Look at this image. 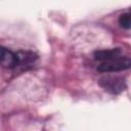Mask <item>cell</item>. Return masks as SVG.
<instances>
[{"label": "cell", "instance_id": "5", "mask_svg": "<svg viewBox=\"0 0 131 131\" xmlns=\"http://www.w3.org/2000/svg\"><path fill=\"white\" fill-rule=\"evenodd\" d=\"M119 24L122 28L129 30L131 27V14H130V12H125V13L121 14L119 17Z\"/></svg>", "mask_w": 131, "mask_h": 131}, {"label": "cell", "instance_id": "4", "mask_svg": "<svg viewBox=\"0 0 131 131\" xmlns=\"http://www.w3.org/2000/svg\"><path fill=\"white\" fill-rule=\"evenodd\" d=\"M121 55V49L120 48H113V49H102V50H97L94 52L93 56L95 60L98 61H104L110 58L116 57Z\"/></svg>", "mask_w": 131, "mask_h": 131}, {"label": "cell", "instance_id": "1", "mask_svg": "<svg viewBox=\"0 0 131 131\" xmlns=\"http://www.w3.org/2000/svg\"><path fill=\"white\" fill-rule=\"evenodd\" d=\"M130 66L131 60L129 57L119 55L107 60L100 61L99 66L97 67V70L102 73H117L129 69Z\"/></svg>", "mask_w": 131, "mask_h": 131}, {"label": "cell", "instance_id": "3", "mask_svg": "<svg viewBox=\"0 0 131 131\" xmlns=\"http://www.w3.org/2000/svg\"><path fill=\"white\" fill-rule=\"evenodd\" d=\"M17 54L3 46H0V66L5 69H14L17 67Z\"/></svg>", "mask_w": 131, "mask_h": 131}, {"label": "cell", "instance_id": "2", "mask_svg": "<svg viewBox=\"0 0 131 131\" xmlns=\"http://www.w3.org/2000/svg\"><path fill=\"white\" fill-rule=\"evenodd\" d=\"M98 84L107 92L113 94H118L124 91L126 88L125 80L121 77L114 76H103L98 80Z\"/></svg>", "mask_w": 131, "mask_h": 131}]
</instances>
